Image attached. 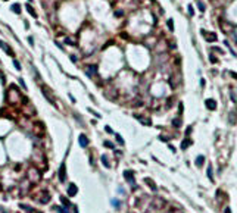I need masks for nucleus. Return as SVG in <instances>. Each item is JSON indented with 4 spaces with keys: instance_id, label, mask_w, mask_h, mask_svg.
<instances>
[{
    "instance_id": "nucleus-6",
    "label": "nucleus",
    "mask_w": 237,
    "mask_h": 213,
    "mask_svg": "<svg viewBox=\"0 0 237 213\" xmlns=\"http://www.w3.org/2000/svg\"><path fill=\"white\" fill-rule=\"evenodd\" d=\"M124 176H125V179L128 181V182H134V178H133V172H131V170H125Z\"/></svg>"
},
{
    "instance_id": "nucleus-29",
    "label": "nucleus",
    "mask_w": 237,
    "mask_h": 213,
    "mask_svg": "<svg viewBox=\"0 0 237 213\" xmlns=\"http://www.w3.org/2000/svg\"><path fill=\"white\" fill-rule=\"evenodd\" d=\"M28 43H30L31 46H34V38H32V37H28Z\"/></svg>"
},
{
    "instance_id": "nucleus-4",
    "label": "nucleus",
    "mask_w": 237,
    "mask_h": 213,
    "mask_svg": "<svg viewBox=\"0 0 237 213\" xmlns=\"http://www.w3.org/2000/svg\"><path fill=\"white\" fill-rule=\"evenodd\" d=\"M77 193H78L77 185H75V184H71V185H69V188H68V194H69L71 197H74V195H77Z\"/></svg>"
},
{
    "instance_id": "nucleus-13",
    "label": "nucleus",
    "mask_w": 237,
    "mask_h": 213,
    "mask_svg": "<svg viewBox=\"0 0 237 213\" xmlns=\"http://www.w3.org/2000/svg\"><path fill=\"white\" fill-rule=\"evenodd\" d=\"M203 162H205V156H197V159H196V165H197V166H202V165H203Z\"/></svg>"
},
{
    "instance_id": "nucleus-17",
    "label": "nucleus",
    "mask_w": 237,
    "mask_h": 213,
    "mask_svg": "<svg viewBox=\"0 0 237 213\" xmlns=\"http://www.w3.org/2000/svg\"><path fill=\"white\" fill-rule=\"evenodd\" d=\"M168 28L171 31H174V21L172 19H168Z\"/></svg>"
},
{
    "instance_id": "nucleus-19",
    "label": "nucleus",
    "mask_w": 237,
    "mask_h": 213,
    "mask_svg": "<svg viewBox=\"0 0 237 213\" xmlns=\"http://www.w3.org/2000/svg\"><path fill=\"white\" fill-rule=\"evenodd\" d=\"M103 144H105V147H109V149H113V144H112L111 141H105Z\"/></svg>"
},
{
    "instance_id": "nucleus-14",
    "label": "nucleus",
    "mask_w": 237,
    "mask_h": 213,
    "mask_svg": "<svg viewBox=\"0 0 237 213\" xmlns=\"http://www.w3.org/2000/svg\"><path fill=\"white\" fill-rule=\"evenodd\" d=\"M93 72L96 74V66H88V71H87V75L88 76H93Z\"/></svg>"
},
{
    "instance_id": "nucleus-10",
    "label": "nucleus",
    "mask_w": 237,
    "mask_h": 213,
    "mask_svg": "<svg viewBox=\"0 0 237 213\" xmlns=\"http://www.w3.org/2000/svg\"><path fill=\"white\" fill-rule=\"evenodd\" d=\"M202 34H203V35H206L208 38V41H215L216 40V34H211V35H208V34H206V31H202Z\"/></svg>"
},
{
    "instance_id": "nucleus-8",
    "label": "nucleus",
    "mask_w": 237,
    "mask_h": 213,
    "mask_svg": "<svg viewBox=\"0 0 237 213\" xmlns=\"http://www.w3.org/2000/svg\"><path fill=\"white\" fill-rule=\"evenodd\" d=\"M10 9H12L16 15H19V13H21V5H19V3H13V5L10 6Z\"/></svg>"
},
{
    "instance_id": "nucleus-3",
    "label": "nucleus",
    "mask_w": 237,
    "mask_h": 213,
    "mask_svg": "<svg viewBox=\"0 0 237 213\" xmlns=\"http://www.w3.org/2000/svg\"><path fill=\"white\" fill-rule=\"evenodd\" d=\"M0 47H2V49H3V50H5V52H6L7 54H9V56H13V54H15V53L12 52V50H10V47H9V46H7V44H6V43H5V41H2V40H0Z\"/></svg>"
},
{
    "instance_id": "nucleus-21",
    "label": "nucleus",
    "mask_w": 237,
    "mask_h": 213,
    "mask_svg": "<svg viewBox=\"0 0 237 213\" xmlns=\"http://www.w3.org/2000/svg\"><path fill=\"white\" fill-rule=\"evenodd\" d=\"M208 178H209V179H212V168H208Z\"/></svg>"
},
{
    "instance_id": "nucleus-23",
    "label": "nucleus",
    "mask_w": 237,
    "mask_h": 213,
    "mask_svg": "<svg viewBox=\"0 0 237 213\" xmlns=\"http://www.w3.org/2000/svg\"><path fill=\"white\" fill-rule=\"evenodd\" d=\"M172 124H174V126H180V125H181V121H180V119H174Z\"/></svg>"
},
{
    "instance_id": "nucleus-25",
    "label": "nucleus",
    "mask_w": 237,
    "mask_h": 213,
    "mask_svg": "<svg viewBox=\"0 0 237 213\" xmlns=\"http://www.w3.org/2000/svg\"><path fill=\"white\" fill-rule=\"evenodd\" d=\"M65 44H72V46H74L75 43H74L72 40H69V38H65Z\"/></svg>"
},
{
    "instance_id": "nucleus-31",
    "label": "nucleus",
    "mask_w": 237,
    "mask_h": 213,
    "mask_svg": "<svg viewBox=\"0 0 237 213\" xmlns=\"http://www.w3.org/2000/svg\"><path fill=\"white\" fill-rule=\"evenodd\" d=\"M115 16H122V10H116V12H115Z\"/></svg>"
},
{
    "instance_id": "nucleus-33",
    "label": "nucleus",
    "mask_w": 237,
    "mask_h": 213,
    "mask_svg": "<svg viewBox=\"0 0 237 213\" xmlns=\"http://www.w3.org/2000/svg\"><path fill=\"white\" fill-rule=\"evenodd\" d=\"M105 129H106V131H108L109 134H111V132H112V129H111V126H106V128H105Z\"/></svg>"
},
{
    "instance_id": "nucleus-24",
    "label": "nucleus",
    "mask_w": 237,
    "mask_h": 213,
    "mask_svg": "<svg viewBox=\"0 0 237 213\" xmlns=\"http://www.w3.org/2000/svg\"><path fill=\"white\" fill-rule=\"evenodd\" d=\"M56 210H57V212H61V213H68L65 207H56Z\"/></svg>"
},
{
    "instance_id": "nucleus-2",
    "label": "nucleus",
    "mask_w": 237,
    "mask_h": 213,
    "mask_svg": "<svg viewBox=\"0 0 237 213\" xmlns=\"http://www.w3.org/2000/svg\"><path fill=\"white\" fill-rule=\"evenodd\" d=\"M205 104H206V107H208L209 110H215V109H216V101L212 100V99H208V100L205 101Z\"/></svg>"
},
{
    "instance_id": "nucleus-32",
    "label": "nucleus",
    "mask_w": 237,
    "mask_h": 213,
    "mask_svg": "<svg viewBox=\"0 0 237 213\" xmlns=\"http://www.w3.org/2000/svg\"><path fill=\"white\" fill-rule=\"evenodd\" d=\"M189 13H190V16L193 15V7H191V6H189Z\"/></svg>"
},
{
    "instance_id": "nucleus-5",
    "label": "nucleus",
    "mask_w": 237,
    "mask_h": 213,
    "mask_svg": "<svg viewBox=\"0 0 237 213\" xmlns=\"http://www.w3.org/2000/svg\"><path fill=\"white\" fill-rule=\"evenodd\" d=\"M80 144H81V147H87V146H88V138H87L84 134L80 135Z\"/></svg>"
},
{
    "instance_id": "nucleus-15",
    "label": "nucleus",
    "mask_w": 237,
    "mask_h": 213,
    "mask_svg": "<svg viewBox=\"0 0 237 213\" xmlns=\"http://www.w3.org/2000/svg\"><path fill=\"white\" fill-rule=\"evenodd\" d=\"M102 163H103V166H105V168H111V165H109V162H108L106 156H102Z\"/></svg>"
},
{
    "instance_id": "nucleus-28",
    "label": "nucleus",
    "mask_w": 237,
    "mask_h": 213,
    "mask_svg": "<svg viewBox=\"0 0 237 213\" xmlns=\"http://www.w3.org/2000/svg\"><path fill=\"white\" fill-rule=\"evenodd\" d=\"M211 62H212V63H216V59H215V56H212V54H211Z\"/></svg>"
},
{
    "instance_id": "nucleus-34",
    "label": "nucleus",
    "mask_w": 237,
    "mask_h": 213,
    "mask_svg": "<svg viewBox=\"0 0 237 213\" xmlns=\"http://www.w3.org/2000/svg\"><path fill=\"white\" fill-rule=\"evenodd\" d=\"M225 213H231V212H230V209H228V207L225 209Z\"/></svg>"
},
{
    "instance_id": "nucleus-27",
    "label": "nucleus",
    "mask_w": 237,
    "mask_h": 213,
    "mask_svg": "<svg viewBox=\"0 0 237 213\" xmlns=\"http://www.w3.org/2000/svg\"><path fill=\"white\" fill-rule=\"evenodd\" d=\"M19 84L24 87V90H27V85H25V82H24V79H19Z\"/></svg>"
},
{
    "instance_id": "nucleus-35",
    "label": "nucleus",
    "mask_w": 237,
    "mask_h": 213,
    "mask_svg": "<svg viewBox=\"0 0 237 213\" xmlns=\"http://www.w3.org/2000/svg\"><path fill=\"white\" fill-rule=\"evenodd\" d=\"M6 2H7V0H6Z\"/></svg>"
},
{
    "instance_id": "nucleus-12",
    "label": "nucleus",
    "mask_w": 237,
    "mask_h": 213,
    "mask_svg": "<svg viewBox=\"0 0 237 213\" xmlns=\"http://www.w3.org/2000/svg\"><path fill=\"white\" fill-rule=\"evenodd\" d=\"M190 144H191V141H190L189 138H185V140L181 143V149H183V150H185V149H187V147L190 146Z\"/></svg>"
},
{
    "instance_id": "nucleus-26",
    "label": "nucleus",
    "mask_w": 237,
    "mask_h": 213,
    "mask_svg": "<svg viewBox=\"0 0 237 213\" xmlns=\"http://www.w3.org/2000/svg\"><path fill=\"white\" fill-rule=\"evenodd\" d=\"M112 204H113L115 207H119V206H121V203H119V201H116V200H113V201H112Z\"/></svg>"
},
{
    "instance_id": "nucleus-30",
    "label": "nucleus",
    "mask_w": 237,
    "mask_h": 213,
    "mask_svg": "<svg viewBox=\"0 0 237 213\" xmlns=\"http://www.w3.org/2000/svg\"><path fill=\"white\" fill-rule=\"evenodd\" d=\"M55 44H56L59 49H61V50H63V46H62V44H59V41H55Z\"/></svg>"
},
{
    "instance_id": "nucleus-9",
    "label": "nucleus",
    "mask_w": 237,
    "mask_h": 213,
    "mask_svg": "<svg viewBox=\"0 0 237 213\" xmlns=\"http://www.w3.org/2000/svg\"><path fill=\"white\" fill-rule=\"evenodd\" d=\"M19 207H21V209H24L25 212H30V213L36 212V210H34V209H32L31 206H27V204H24V203H21V204H19Z\"/></svg>"
},
{
    "instance_id": "nucleus-20",
    "label": "nucleus",
    "mask_w": 237,
    "mask_h": 213,
    "mask_svg": "<svg viewBox=\"0 0 237 213\" xmlns=\"http://www.w3.org/2000/svg\"><path fill=\"white\" fill-rule=\"evenodd\" d=\"M116 141L119 143V144H124V140H122V137H121L119 134H116Z\"/></svg>"
},
{
    "instance_id": "nucleus-22",
    "label": "nucleus",
    "mask_w": 237,
    "mask_h": 213,
    "mask_svg": "<svg viewBox=\"0 0 237 213\" xmlns=\"http://www.w3.org/2000/svg\"><path fill=\"white\" fill-rule=\"evenodd\" d=\"M13 66H15V68H16V69H18V71L21 69V65H19V62H18V60H13Z\"/></svg>"
},
{
    "instance_id": "nucleus-7",
    "label": "nucleus",
    "mask_w": 237,
    "mask_h": 213,
    "mask_svg": "<svg viewBox=\"0 0 237 213\" xmlns=\"http://www.w3.org/2000/svg\"><path fill=\"white\" fill-rule=\"evenodd\" d=\"M25 7H27L28 13H30L31 16H32V18H37V16H38V15H37V12H36V10L32 9V6H31V5H25Z\"/></svg>"
},
{
    "instance_id": "nucleus-18",
    "label": "nucleus",
    "mask_w": 237,
    "mask_h": 213,
    "mask_svg": "<svg viewBox=\"0 0 237 213\" xmlns=\"http://www.w3.org/2000/svg\"><path fill=\"white\" fill-rule=\"evenodd\" d=\"M197 7H199V10H202V12H205V9H206L205 5H203L202 2H199V3H197Z\"/></svg>"
},
{
    "instance_id": "nucleus-11",
    "label": "nucleus",
    "mask_w": 237,
    "mask_h": 213,
    "mask_svg": "<svg viewBox=\"0 0 237 213\" xmlns=\"http://www.w3.org/2000/svg\"><path fill=\"white\" fill-rule=\"evenodd\" d=\"M144 182H146V184H149V185H150V188L153 190V191H156V190H158V188H156V185H155V182L152 181L150 178H146V179H144Z\"/></svg>"
},
{
    "instance_id": "nucleus-16",
    "label": "nucleus",
    "mask_w": 237,
    "mask_h": 213,
    "mask_svg": "<svg viewBox=\"0 0 237 213\" xmlns=\"http://www.w3.org/2000/svg\"><path fill=\"white\" fill-rule=\"evenodd\" d=\"M61 201H62V204H63V206H65V207H68V206H71V203H69V201H68V200H66V197H61Z\"/></svg>"
},
{
    "instance_id": "nucleus-1",
    "label": "nucleus",
    "mask_w": 237,
    "mask_h": 213,
    "mask_svg": "<svg viewBox=\"0 0 237 213\" xmlns=\"http://www.w3.org/2000/svg\"><path fill=\"white\" fill-rule=\"evenodd\" d=\"M57 176H59V181L61 182H65V179H66V166H65V163H62L61 168H59Z\"/></svg>"
}]
</instances>
